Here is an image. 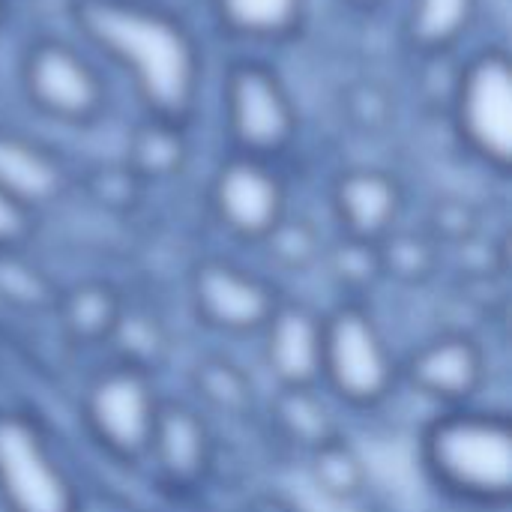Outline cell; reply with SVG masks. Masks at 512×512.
<instances>
[{
    "label": "cell",
    "instance_id": "cell-29",
    "mask_svg": "<svg viewBox=\"0 0 512 512\" xmlns=\"http://www.w3.org/2000/svg\"><path fill=\"white\" fill-rule=\"evenodd\" d=\"M348 111L351 120L363 129H381L390 123V96L384 87L363 81L348 90Z\"/></svg>",
    "mask_w": 512,
    "mask_h": 512
},
{
    "label": "cell",
    "instance_id": "cell-2",
    "mask_svg": "<svg viewBox=\"0 0 512 512\" xmlns=\"http://www.w3.org/2000/svg\"><path fill=\"white\" fill-rule=\"evenodd\" d=\"M420 462L432 486L477 510L512 501V423L495 408L438 411L420 435Z\"/></svg>",
    "mask_w": 512,
    "mask_h": 512
},
{
    "label": "cell",
    "instance_id": "cell-27",
    "mask_svg": "<svg viewBox=\"0 0 512 512\" xmlns=\"http://www.w3.org/2000/svg\"><path fill=\"white\" fill-rule=\"evenodd\" d=\"M90 195L111 210H123L138 198V186L141 180L132 174V168L126 162L114 165V168H99L90 174Z\"/></svg>",
    "mask_w": 512,
    "mask_h": 512
},
{
    "label": "cell",
    "instance_id": "cell-14",
    "mask_svg": "<svg viewBox=\"0 0 512 512\" xmlns=\"http://www.w3.org/2000/svg\"><path fill=\"white\" fill-rule=\"evenodd\" d=\"M330 204L342 228V237L381 243L387 234L399 228L405 210V192L390 171L360 165L336 177Z\"/></svg>",
    "mask_w": 512,
    "mask_h": 512
},
{
    "label": "cell",
    "instance_id": "cell-16",
    "mask_svg": "<svg viewBox=\"0 0 512 512\" xmlns=\"http://www.w3.org/2000/svg\"><path fill=\"white\" fill-rule=\"evenodd\" d=\"M270 426L285 444L303 450L306 456L342 435L336 402L321 387L276 390L270 399Z\"/></svg>",
    "mask_w": 512,
    "mask_h": 512
},
{
    "label": "cell",
    "instance_id": "cell-4",
    "mask_svg": "<svg viewBox=\"0 0 512 512\" xmlns=\"http://www.w3.org/2000/svg\"><path fill=\"white\" fill-rule=\"evenodd\" d=\"M0 507L3 512L84 510L51 429L27 408H0Z\"/></svg>",
    "mask_w": 512,
    "mask_h": 512
},
{
    "label": "cell",
    "instance_id": "cell-19",
    "mask_svg": "<svg viewBox=\"0 0 512 512\" xmlns=\"http://www.w3.org/2000/svg\"><path fill=\"white\" fill-rule=\"evenodd\" d=\"M54 312L60 315L63 330L81 342V345H99L111 342L120 318H123V300L120 294L105 282H84L72 291H60Z\"/></svg>",
    "mask_w": 512,
    "mask_h": 512
},
{
    "label": "cell",
    "instance_id": "cell-30",
    "mask_svg": "<svg viewBox=\"0 0 512 512\" xmlns=\"http://www.w3.org/2000/svg\"><path fill=\"white\" fill-rule=\"evenodd\" d=\"M33 231H36V213H30L24 204H18L12 195L0 189V249L27 246Z\"/></svg>",
    "mask_w": 512,
    "mask_h": 512
},
{
    "label": "cell",
    "instance_id": "cell-17",
    "mask_svg": "<svg viewBox=\"0 0 512 512\" xmlns=\"http://www.w3.org/2000/svg\"><path fill=\"white\" fill-rule=\"evenodd\" d=\"M480 0H405V42L426 57L456 48L477 24Z\"/></svg>",
    "mask_w": 512,
    "mask_h": 512
},
{
    "label": "cell",
    "instance_id": "cell-13",
    "mask_svg": "<svg viewBox=\"0 0 512 512\" xmlns=\"http://www.w3.org/2000/svg\"><path fill=\"white\" fill-rule=\"evenodd\" d=\"M261 360L276 390L321 387V336L324 315L300 300L282 297L261 327Z\"/></svg>",
    "mask_w": 512,
    "mask_h": 512
},
{
    "label": "cell",
    "instance_id": "cell-32",
    "mask_svg": "<svg viewBox=\"0 0 512 512\" xmlns=\"http://www.w3.org/2000/svg\"><path fill=\"white\" fill-rule=\"evenodd\" d=\"M3 18H6V0H0V30H3Z\"/></svg>",
    "mask_w": 512,
    "mask_h": 512
},
{
    "label": "cell",
    "instance_id": "cell-31",
    "mask_svg": "<svg viewBox=\"0 0 512 512\" xmlns=\"http://www.w3.org/2000/svg\"><path fill=\"white\" fill-rule=\"evenodd\" d=\"M345 3H351L354 9H378V6H384L387 0H345Z\"/></svg>",
    "mask_w": 512,
    "mask_h": 512
},
{
    "label": "cell",
    "instance_id": "cell-12",
    "mask_svg": "<svg viewBox=\"0 0 512 512\" xmlns=\"http://www.w3.org/2000/svg\"><path fill=\"white\" fill-rule=\"evenodd\" d=\"M216 456V438L207 417L186 402H162L144 462H150L159 486L174 492H195Z\"/></svg>",
    "mask_w": 512,
    "mask_h": 512
},
{
    "label": "cell",
    "instance_id": "cell-23",
    "mask_svg": "<svg viewBox=\"0 0 512 512\" xmlns=\"http://www.w3.org/2000/svg\"><path fill=\"white\" fill-rule=\"evenodd\" d=\"M195 396L225 417H246L255 405V387L252 378L225 357H207L192 372Z\"/></svg>",
    "mask_w": 512,
    "mask_h": 512
},
{
    "label": "cell",
    "instance_id": "cell-7",
    "mask_svg": "<svg viewBox=\"0 0 512 512\" xmlns=\"http://www.w3.org/2000/svg\"><path fill=\"white\" fill-rule=\"evenodd\" d=\"M18 81L27 105L57 126H90L108 108V84L99 66L60 36H39L24 48Z\"/></svg>",
    "mask_w": 512,
    "mask_h": 512
},
{
    "label": "cell",
    "instance_id": "cell-20",
    "mask_svg": "<svg viewBox=\"0 0 512 512\" xmlns=\"http://www.w3.org/2000/svg\"><path fill=\"white\" fill-rule=\"evenodd\" d=\"M189 159V141H186V126L147 117L135 123L129 144H126V165L132 174L144 180H168L183 171Z\"/></svg>",
    "mask_w": 512,
    "mask_h": 512
},
{
    "label": "cell",
    "instance_id": "cell-18",
    "mask_svg": "<svg viewBox=\"0 0 512 512\" xmlns=\"http://www.w3.org/2000/svg\"><path fill=\"white\" fill-rule=\"evenodd\" d=\"M222 30L246 42H285L291 39L309 9V0H210Z\"/></svg>",
    "mask_w": 512,
    "mask_h": 512
},
{
    "label": "cell",
    "instance_id": "cell-22",
    "mask_svg": "<svg viewBox=\"0 0 512 512\" xmlns=\"http://www.w3.org/2000/svg\"><path fill=\"white\" fill-rule=\"evenodd\" d=\"M60 288L54 279L24 252L0 249V303L18 312H48L57 306Z\"/></svg>",
    "mask_w": 512,
    "mask_h": 512
},
{
    "label": "cell",
    "instance_id": "cell-8",
    "mask_svg": "<svg viewBox=\"0 0 512 512\" xmlns=\"http://www.w3.org/2000/svg\"><path fill=\"white\" fill-rule=\"evenodd\" d=\"M453 129L486 168L512 165V60L501 45L477 51L453 81Z\"/></svg>",
    "mask_w": 512,
    "mask_h": 512
},
{
    "label": "cell",
    "instance_id": "cell-24",
    "mask_svg": "<svg viewBox=\"0 0 512 512\" xmlns=\"http://www.w3.org/2000/svg\"><path fill=\"white\" fill-rule=\"evenodd\" d=\"M378 258H381V276L396 279L405 285H417L435 276L441 246L423 231H402L396 228L378 243Z\"/></svg>",
    "mask_w": 512,
    "mask_h": 512
},
{
    "label": "cell",
    "instance_id": "cell-26",
    "mask_svg": "<svg viewBox=\"0 0 512 512\" xmlns=\"http://www.w3.org/2000/svg\"><path fill=\"white\" fill-rule=\"evenodd\" d=\"M327 267H330V276L360 294L366 288H372L381 276V258H378V243H363V240H354V237H342L336 246L324 249V258H321Z\"/></svg>",
    "mask_w": 512,
    "mask_h": 512
},
{
    "label": "cell",
    "instance_id": "cell-28",
    "mask_svg": "<svg viewBox=\"0 0 512 512\" xmlns=\"http://www.w3.org/2000/svg\"><path fill=\"white\" fill-rule=\"evenodd\" d=\"M474 228H477L474 210L465 201L447 198V201H438V207L432 210L426 234L441 246V243H465V240H471Z\"/></svg>",
    "mask_w": 512,
    "mask_h": 512
},
{
    "label": "cell",
    "instance_id": "cell-6",
    "mask_svg": "<svg viewBox=\"0 0 512 512\" xmlns=\"http://www.w3.org/2000/svg\"><path fill=\"white\" fill-rule=\"evenodd\" d=\"M222 129L234 153L276 162L282 159L297 135L300 114L282 75L255 57L234 60L222 75Z\"/></svg>",
    "mask_w": 512,
    "mask_h": 512
},
{
    "label": "cell",
    "instance_id": "cell-11",
    "mask_svg": "<svg viewBox=\"0 0 512 512\" xmlns=\"http://www.w3.org/2000/svg\"><path fill=\"white\" fill-rule=\"evenodd\" d=\"M486 375L489 366L483 345L474 336L453 330L420 342L402 360V384L441 411L474 405Z\"/></svg>",
    "mask_w": 512,
    "mask_h": 512
},
{
    "label": "cell",
    "instance_id": "cell-21",
    "mask_svg": "<svg viewBox=\"0 0 512 512\" xmlns=\"http://www.w3.org/2000/svg\"><path fill=\"white\" fill-rule=\"evenodd\" d=\"M309 474L324 498L342 501V504L363 498V492L369 486L366 462L345 435H339L309 453Z\"/></svg>",
    "mask_w": 512,
    "mask_h": 512
},
{
    "label": "cell",
    "instance_id": "cell-3",
    "mask_svg": "<svg viewBox=\"0 0 512 512\" xmlns=\"http://www.w3.org/2000/svg\"><path fill=\"white\" fill-rule=\"evenodd\" d=\"M399 384L402 360L369 306L345 300L324 315L321 390L339 408L375 411L393 399Z\"/></svg>",
    "mask_w": 512,
    "mask_h": 512
},
{
    "label": "cell",
    "instance_id": "cell-25",
    "mask_svg": "<svg viewBox=\"0 0 512 512\" xmlns=\"http://www.w3.org/2000/svg\"><path fill=\"white\" fill-rule=\"evenodd\" d=\"M273 267L288 273H303L324 258V240L312 222L294 219L291 213L261 240Z\"/></svg>",
    "mask_w": 512,
    "mask_h": 512
},
{
    "label": "cell",
    "instance_id": "cell-10",
    "mask_svg": "<svg viewBox=\"0 0 512 512\" xmlns=\"http://www.w3.org/2000/svg\"><path fill=\"white\" fill-rule=\"evenodd\" d=\"M213 219L240 243H258L288 216V186L276 162L231 153L210 180Z\"/></svg>",
    "mask_w": 512,
    "mask_h": 512
},
{
    "label": "cell",
    "instance_id": "cell-5",
    "mask_svg": "<svg viewBox=\"0 0 512 512\" xmlns=\"http://www.w3.org/2000/svg\"><path fill=\"white\" fill-rule=\"evenodd\" d=\"M165 396L153 369L129 360L102 366L81 393V423L87 438L120 465H141Z\"/></svg>",
    "mask_w": 512,
    "mask_h": 512
},
{
    "label": "cell",
    "instance_id": "cell-9",
    "mask_svg": "<svg viewBox=\"0 0 512 512\" xmlns=\"http://www.w3.org/2000/svg\"><path fill=\"white\" fill-rule=\"evenodd\" d=\"M189 303L195 318L222 336H258L282 303L279 288L225 258H204L189 276Z\"/></svg>",
    "mask_w": 512,
    "mask_h": 512
},
{
    "label": "cell",
    "instance_id": "cell-15",
    "mask_svg": "<svg viewBox=\"0 0 512 512\" xmlns=\"http://www.w3.org/2000/svg\"><path fill=\"white\" fill-rule=\"evenodd\" d=\"M72 186L66 159L45 141L0 126V189L24 204L30 213H42L57 204Z\"/></svg>",
    "mask_w": 512,
    "mask_h": 512
},
{
    "label": "cell",
    "instance_id": "cell-1",
    "mask_svg": "<svg viewBox=\"0 0 512 512\" xmlns=\"http://www.w3.org/2000/svg\"><path fill=\"white\" fill-rule=\"evenodd\" d=\"M78 36L129 81L147 117L189 126L204 90V51L156 0H75Z\"/></svg>",
    "mask_w": 512,
    "mask_h": 512
}]
</instances>
